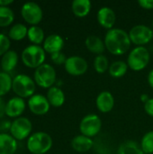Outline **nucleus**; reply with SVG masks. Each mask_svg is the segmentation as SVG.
Returning a JSON list of instances; mask_svg holds the SVG:
<instances>
[{
  "instance_id": "obj_1",
  "label": "nucleus",
  "mask_w": 153,
  "mask_h": 154,
  "mask_svg": "<svg viewBox=\"0 0 153 154\" xmlns=\"http://www.w3.org/2000/svg\"><path fill=\"white\" fill-rule=\"evenodd\" d=\"M104 42L107 51L114 55H123L129 51L132 42L129 33L119 28L108 30Z\"/></svg>"
},
{
  "instance_id": "obj_2",
  "label": "nucleus",
  "mask_w": 153,
  "mask_h": 154,
  "mask_svg": "<svg viewBox=\"0 0 153 154\" xmlns=\"http://www.w3.org/2000/svg\"><path fill=\"white\" fill-rule=\"evenodd\" d=\"M52 147V139L44 132H37L27 140V149L32 154H44Z\"/></svg>"
},
{
  "instance_id": "obj_3",
  "label": "nucleus",
  "mask_w": 153,
  "mask_h": 154,
  "mask_svg": "<svg viewBox=\"0 0 153 154\" xmlns=\"http://www.w3.org/2000/svg\"><path fill=\"white\" fill-rule=\"evenodd\" d=\"M45 51L40 45L32 44L27 46L22 52V60L26 67L37 69L44 63Z\"/></svg>"
},
{
  "instance_id": "obj_4",
  "label": "nucleus",
  "mask_w": 153,
  "mask_h": 154,
  "mask_svg": "<svg viewBox=\"0 0 153 154\" xmlns=\"http://www.w3.org/2000/svg\"><path fill=\"white\" fill-rule=\"evenodd\" d=\"M150 62V52L144 46H137L131 51L127 58L128 67L134 70L140 71L147 67Z\"/></svg>"
},
{
  "instance_id": "obj_5",
  "label": "nucleus",
  "mask_w": 153,
  "mask_h": 154,
  "mask_svg": "<svg viewBox=\"0 0 153 154\" xmlns=\"http://www.w3.org/2000/svg\"><path fill=\"white\" fill-rule=\"evenodd\" d=\"M12 89L19 97H31L35 92V82L29 76L19 74L13 79Z\"/></svg>"
},
{
  "instance_id": "obj_6",
  "label": "nucleus",
  "mask_w": 153,
  "mask_h": 154,
  "mask_svg": "<svg viewBox=\"0 0 153 154\" xmlns=\"http://www.w3.org/2000/svg\"><path fill=\"white\" fill-rule=\"evenodd\" d=\"M34 80L38 86L43 88H50L56 81V71L54 68L43 63L34 71Z\"/></svg>"
},
{
  "instance_id": "obj_7",
  "label": "nucleus",
  "mask_w": 153,
  "mask_h": 154,
  "mask_svg": "<svg viewBox=\"0 0 153 154\" xmlns=\"http://www.w3.org/2000/svg\"><path fill=\"white\" fill-rule=\"evenodd\" d=\"M101 118L95 114H90L84 116L79 124V130L81 134L89 138L96 136L101 131Z\"/></svg>"
},
{
  "instance_id": "obj_8",
  "label": "nucleus",
  "mask_w": 153,
  "mask_h": 154,
  "mask_svg": "<svg viewBox=\"0 0 153 154\" xmlns=\"http://www.w3.org/2000/svg\"><path fill=\"white\" fill-rule=\"evenodd\" d=\"M129 37L133 44L137 46H144L153 39V31L149 26L138 24L130 30Z\"/></svg>"
},
{
  "instance_id": "obj_9",
  "label": "nucleus",
  "mask_w": 153,
  "mask_h": 154,
  "mask_svg": "<svg viewBox=\"0 0 153 154\" xmlns=\"http://www.w3.org/2000/svg\"><path fill=\"white\" fill-rule=\"evenodd\" d=\"M32 129V125L28 118L18 117L12 123L10 133L15 140L22 141L30 135Z\"/></svg>"
},
{
  "instance_id": "obj_10",
  "label": "nucleus",
  "mask_w": 153,
  "mask_h": 154,
  "mask_svg": "<svg viewBox=\"0 0 153 154\" xmlns=\"http://www.w3.org/2000/svg\"><path fill=\"white\" fill-rule=\"evenodd\" d=\"M23 19L30 24L37 25L42 19V10L41 6L34 2H27L23 4L21 9Z\"/></svg>"
},
{
  "instance_id": "obj_11",
  "label": "nucleus",
  "mask_w": 153,
  "mask_h": 154,
  "mask_svg": "<svg viewBox=\"0 0 153 154\" xmlns=\"http://www.w3.org/2000/svg\"><path fill=\"white\" fill-rule=\"evenodd\" d=\"M66 71L72 76H81L88 69L87 61L80 56H70L64 64Z\"/></svg>"
},
{
  "instance_id": "obj_12",
  "label": "nucleus",
  "mask_w": 153,
  "mask_h": 154,
  "mask_svg": "<svg viewBox=\"0 0 153 154\" xmlns=\"http://www.w3.org/2000/svg\"><path fill=\"white\" fill-rule=\"evenodd\" d=\"M28 106L32 113L37 116H42L49 112L50 110V103L46 97L36 94L30 97L28 100Z\"/></svg>"
},
{
  "instance_id": "obj_13",
  "label": "nucleus",
  "mask_w": 153,
  "mask_h": 154,
  "mask_svg": "<svg viewBox=\"0 0 153 154\" xmlns=\"http://www.w3.org/2000/svg\"><path fill=\"white\" fill-rule=\"evenodd\" d=\"M116 21V15L113 9L107 6L100 8L97 12V22L98 23L108 30L113 29Z\"/></svg>"
},
{
  "instance_id": "obj_14",
  "label": "nucleus",
  "mask_w": 153,
  "mask_h": 154,
  "mask_svg": "<svg viewBox=\"0 0 153 154\" xmlns=\"http://www.w3.org/2000/svg\"><path fill=\"white\" fill-rule=\"evenodd\" d=\"M25 109V102L22 97H15L8 100L5 106V115L9 117H19Z\"/></svg>"
},
{
  "instance_id": "obj_15",
  "label": "nucleus",
  "mask_w": 153,
  "mask_h": 154,
  "mask_svg": "<svg viewBox=\"0 0 153 154\" xmlns=\"http://www.w3.org/2000/svg\"><path fill=\"white\" fill-rule=\"evenodd\" d=\"M97 109L102 113L110 112L115 106V98L111 92L102 91L98 94L96 100Z\"/></svg>"
},
{
  "instance_id": "obj_16",
  "label": "nucleus",
  "mask_w": 153,
  "mask_h": 154,
  "mask_svg": "<svg viewBox=\"0 0 153 154\" xmlns=\"http://www.w3.org/2000/svg\"><path fill=\"white\" fill-rule=\"evenodd\" d=\"M64 46V41L59 34H50L45 38L43 42V49L45 52L53 54L60 52Z\"/></svg>"
},
{
  "instance_id": "obj_17",
  "label": "nucleus",
  "mask_w": 153,
  "mask_h": 154,
  "mask_svg": "<svg viewBox=\"0 0 153 154\" xmlns=\"http://www.w3.org/2000/svg\"><path fill=\"white\" fill-rule=\"evenodd\" d=\"M17 150V142L10 134H0V154H14Z\"/></svg>"
},
{
  "instance_id": "obj_18",
  "label": "nucleus",
  "mask_w": 153,
  "mask_h": 154,
  "mask_svg": "<svg viewBox=\"0 0 153 154\" xmlns=\"http://www.w3.org/2000/svg\"><path fill=\"white\" fill-rule=\"evenodd\" d=\"M93 145V140L83 134L77 135L71 141V147L78 152H87L92 149Z\"/></svg>"
},
{
  "instance_id": "obj_19",
  "label": "nucleus",
  "mask_w": 153,
  "mask_h": 154,
  "mask_svg": "<svg viewBox=\"0 0 153 154\" xmlns=\"http://www.w3.org/2000/svg\"><path fill=\"white\" fill-rule=\"evenodd\" d=\"M86 47L87 50L96 55H101L106 51V44L102 39L96 35H89L85 41Z\"/></svg>"
},
{
  "instance_id": "obj_20",
  "label": "nucleus",
  "mask_w": 153,
  "mask_h": 154,
  "mask_svg": "<svg viewBox=\"0 0 153 154\" xmlns=\"http://www.w3.org/2000/svg\"><path fill=\"white\" fill-rule=\"evenodd\" d=\"M47 99L52 106L60 107L65 102V94L59 87H51L48 89Z\"/></svg>"
},
{
  "instance_id": "obj_21",
  "label": "nucleus",
  "mask_w": 153,
  "mask_h": 154,
  "mask_svg": "<svg viewBox=\"0 0 153 154\" xmlns=\"http://www.w3.org/2000/svg\"><path fill=\"white\" fill-rule=\"evenodd\" d=\"M71 9L77 17H86L91 10V2L89 0H74Z\"/></svg>"
},
{
  "instance_id": "obj_22",
  "label": "nucleus",
  "mask_w": 153,
  "mask_h": 154,
  "mask_svg": "<svg viewBox=\"0 0 153 154\" xmlns=\"http://www.w3.org/2000/svg\"><path fill=\"white\" fill-rule=\"evenodd\" d=\"M18 62V55L14 51H8L5 53L1 60V67L4 72H11Z\"/></svg>"
},
{
  "instance_id": "obj_23",
  "label": "nucleus",
  "mask_w": 153,
  "mask_h": 154,
  "mask_svg": "<svg viewBox=\"0 0 153 154\" xmlns=\"http://www.w3.org/2000/svg\"><path fill=\"white\" fill-rule=\"evenodd\" d=\"M117 154H144L141 145L134 141H126L123 143L117 151Z\"/></svg>"
},
{
  "instance_id": "obj_24",
  "label": "nucleus",
  "mask_w": 153,
  "mask_h": 154,
  "mask_svg": "<svg viewBox=\"0 0 153 154\" xmlns=\"http://www.w3.org/2000/svg\"><path fill=\"white\" fill-rule=\"evenodd\" d=\"M109 74L113 78H122L128 69V64L123 60H116L109 66Z\"/></svg>"
},
{
  "instance_id": "obj_25",
  "label": "nucleus",
  "mask_w": 153,
  "mask_h": 154,
  "mask_svg": "<svg viewBox=\"0 0 153 154\" xmlns=\"http://www.w3.org/2000/svg\"><path fill=\"white\" fill-rule=\"evenodd\" d=\"M27 36L29 40L35 45H39L44 42V32L37 25H32L28 29Z\"/></svg>"
},
{
  "instance_id": "obj_26",
  "label": "nucleus",
  "mask_w": 153,
  "mask_h": 154,
  "mask_svg": "<svg viewBox=\"0 0 153 154\" xmlns=\"http://www.w3.org/2000/svg\"><path fill=\"white\" fill-rule=\"evenodd\" d=\"M28 32V28L23 23H15L9 30L8 35L11 39L15 41H20L23 39Z\"/></svg>"
},
{
  "instance_id": "obj_27",
  "label": "nucleus",
  "mask_w": 153,
  "mask_h": 154,
  "mask_svg": "<svg viewBox=\"0 0 153 154\" xmlns=\"http://www.w3.org/2000/svg\"><path fill=\"white\" fill-rule=\"evenodd\" d=\"M14 19V12L8 6H0V26H7Z\"/></svg>"
},
{
  "instance_id": "obj_28",
  "label": "nucleus",
  "mask_w": 153,
  "mask_h": 154,
  "mask_svg": "<svg viewBox=\"0 0 153 154\" xmlns=\"http://www.w3.org/2000/svg\"><path fill=\"white\" fill-rule=\"evenodd\" d=\"M12 78L6 72H0V97L8 93L12 88Z\"/></svg>"
},
{
  "instance_id": "obj_29",
  "label": "nucleus",
  "mask_w": 153,
  "mask_h": 154,
  "mask_svg": "<svg viewBox=\"0 0 153 154\" xmlns=\"http://www.w3.org/2000/svg\"><path fill=\"white\" fill-rule=\"evenodd\" d=\"M94 69L99 74L105 73L109 69L108 59L103 54L97 55L94 60Z\"/></svg>"
},
{
  "instance_id": "obj_30",
  "label": "nucleus",
  "mask_w": 153,
  "mask_h": 154,
  "mask_svg": "<svg viewBox=\"0 0 153 154\" xmlns=\"http://www.w3.org/2000/svg\"><path fill=\"white\" fill-rule=\"evenodd\" d=\"M141 148L144 154L153 153V131L144 134L141 142Z\"/></svg>"
},
{
  "instance_id": "obj_31",
  "label": "nucleus",
  "mask_w": 153,
  "mask_h": 154,
  "mask_svg": "<svg viewBox=\"0 0 153 154\" xmlns=\"http://www.w3.org/2000/svg\"><path fill=\"white\" fill-rule=\"evenodd\" d=\"M10 48V40L7 36L3 33H0V56L4 55L9 51Z\"/></svg>"
},
{
  "instance_id": "obj_32",
  "label": "nucleus",
  "mask_w": 153,
  "mask_h": 154,
  "mask_svg": "<svg viewBox=\"0 0 153 154\" xmlns=\"http://www.w3.org/2000/svg\"><path fill=\"white\" fill-rule=\"evenodd\" d=\"M50 58H51V60L57 64V65H61V64H65L66 60L68 58H66V56L61 52H56V53H53L50 55Z\"/></svg>"
},
{
  "instance_id": "obj_33",
  "label": "nucleus",
  "mask_w": 153,
  "mask_h": 154,
  "mask_svg": "<svg viewBox=\"0 0 153 154\" xmlns=\"http://www.w3.org/2000/svg\"><path fill=\"white\" fill-rule=\"evenodd\" d=\"M144 110L149 116L153 117V98H150L144 104Z\"/></svg>"
},
{
  "instance_id": "obj_34",
  "label": "nucleus",
  "mask_w": 153,
  "mask_h": 154,
  "mask_svg": "<svg viewBox=\"0 0 153 154\" xmlns=\"http://www.w3.org/2000/svg\"><path fill=\"white\" fill-rule=\"evenodd\" d=\"M138 3L144 9H153V0H139Z\"/></svg>"
},
{
  "instance_id": "obj_35",
  "label": "nucleus",
  "mask_w": 153,
  "mask_h": 154,
  "mask_svg": "<svg viewBox=\"0 0 153 154\" xmlns=\"http://www.w3.org/2000/svg\"><path fill=\"white\" fill-rule=\"evenodd\" d=\"M11 125H12V123L11 122H9V121H7V120H5V121H2V122H0V130L1 131H10V129H11Z\"/></svg>"
},
{
  "instance_id": "obj_36",
  "label": "nucleus",
  "mask_w": 153,
  "mask_h": 154,
  "mask_svg": "<svg viewBox=\"0 0 153 154\" xmlns=\"http://www.w3.org/2000/svg\"><path fill=\"white\" fill-rule=\"evenodd\" d=\"M5 106L6 103H5L4 99L0 97V118L3 117L5 114Z\"/></svg>"
},
{
  "instance_id": "obj_37",
  "label": "nucleus",
  "mask_w": 153,
  "mask_h": 154,
  "mask_svg": "<svg viewBox=\"0 0 153 154\" xmlns=\"http://www.w3.org/2000/svg\"><path fill=\"white\" fill-rule=\"evenodd\" d=\"M148 83L151 86V88H153V69H151L149 72V75H148Z\"/></svg>"
},
{
  "instance_id": "obj_38",
  "label": "nucleus",
  "mask_w": 153,
  "mask_h": 154,
  "mask_svg": "<svg viewBox=\"0 0 153 154\" xmlns=\"http://www.w3.org/2000/svg\"><path fill=\"white\" fill-rule=\"evenodd\" d=\"M12 3L13 0H0V6H7Z\"/></svg>"
},
{
  "instance_id": "obj_39",
  "label": "nucleus",
  "mask_w": 153,
  "mask_h": 154,
  "mask_svg": "<svg viewBox=\"0 0 153 154\" xmlns=\"http://www.w3.org/2000/svg\"><path fill=\"white\" fill-rule=\"evenodd\" d=\"M149 99H150V97H149V96L146 95V94H142V95L141 96V100H142L144 104H145Z\"/></svg>"
},
{
  "instance_id": "obj_40",
  "label": "nucleus",
  "mask_w": 153,
  "mask_h": 154,
  "mask_svg": "<svg viewBox=\"0 0 153 154\" xmlns=\"http://www.w3.org/2000/svg\"><path fill=\"white\" fill-rule=\"evenodd\" d=\"M152 26H153V21H152Z\"/></svg>"
}]
</instances>
